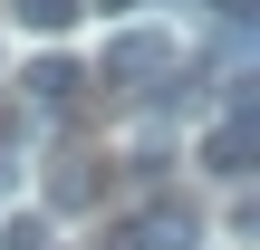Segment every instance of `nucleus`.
<instances>
[{
	"label": "nucleus",
	"instance_id": "obj_7",
	"mask_svg": "<svg viewBox=\"0 0 260 250\" xmlns=\"http://www.w3.org/2000/svg\"><path fill=\"white\" fill-rule=\"evenodd\" d=\"M106 10H125V0H106Z\"/></svg>",
	"mask_w": 260,
	"mask_h": 250
},
{
	"label": "nucleus",
	"instance_id": "obj_5",
	"mask_svg": "<svg viewBox=\"0 0 260 250\" xmlns=\"http://www.w3.org/2000/svg\"><path fill=\"white\" fill-rule=\"evenodd\" d=\"M0 250H58L48 212H10V222H0Z\"/></svg>",
	"mask_w": 260,
	"mask_h": 250
},
{
	"label": "nucleus",
	"instance_id": "obj_2",
	"mask_svg": "<svg viewBox=\"0 0 260 250\" xmlns=\"http://www.w3.org/2000/svg\"><path fill=\"white\" fill-rule=\"evenodd\" d=\"M260 154V125H251V77H232V106L203 125V173H222V183H241Z\"/></svg>",
	"mask_w": 260,
	"mask_h": 250
},
{
	"label": "nucleus",
	"instance_id": "obj_1",
	"mask_svg": "<svg viewBox=\"0 0 260 250\" xmlns=\"http://www.w3.org/2000/svg\"><path fill=\"white\" fill-rule=\"evenodd\" d=\"M164 67H174V39H164L154 19H135V29H116V39L96 48V77H87V87H106V96H145V87H164Z\"/></svg>",
	"mask_w": 260,
	"mask_h": 250
},
{
	"label": "nucleus",
	"instance_id": "obj_6",
	"mask_svg": "<svg viewBox=\"0 0 260 250\" xmlns=\"http://www.w3.org/2000/svg\"><path fill=\"white\" fill-rule=\"evenodd\" d=\"M87 0H19V29H39V39H58L68 19H77Z\"/></svg>",
	"mask_w": 260,
	"mask_h": 250
},
{
	"label": "nucleus",
	"instance_id": "obj_4",
	"mask_svg": "<svg viewBox=\"0 0 260 250\" xmlns=\"http://www.w3.org/2000/svg\"><path fill=\"white\" fill-rule=\"evenodd\" d=\"M96 202H106V173H96L87 145H68V154L48 164V212H96Z\"/></svg>",
	"mask_w": 260,
	"mask_h": 250
},
{
	"label": "nucleus",
	"instance_id": "obj_3",
	"mask_svg": "<svg viewBox=\"0 0 260 250\" xmlns=\"http://www.w3.org/2000/svg\"><path fill=\"white\" fill-rule=\"evenodd\" d=\"M19 96H29L39 116H77V96H87V67H77V58H29Z\"/></svg>",
	"mask_w": 260,
	"mask_h": 250
}]
</instances>
